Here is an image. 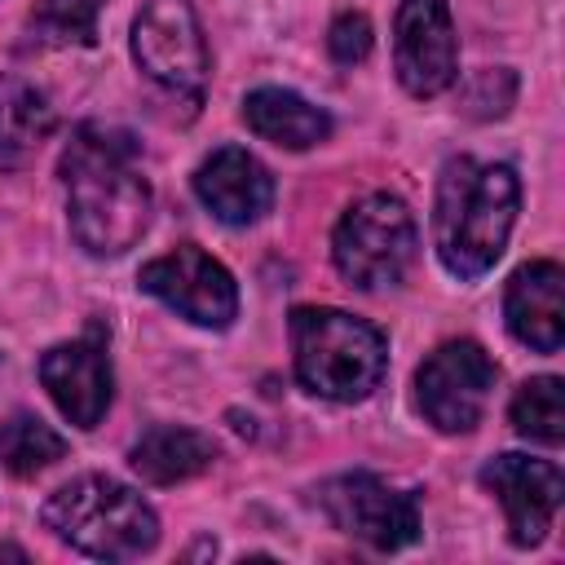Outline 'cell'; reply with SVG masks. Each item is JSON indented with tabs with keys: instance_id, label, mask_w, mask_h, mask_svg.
Returning a JSON list of instances; mask_svg holds the SVG:
<instances>
[{
	"instance_id": "cell-1",
	"label": "cell",
	"mask_w": 565,
	"mask_h": 565,
	"mask_svg": "<svg viewBox=\"0 0 565 565\" xmlns=\"http://www.w3.org/2000/svg\"><path fill=\"white\" fill-rule=\"evenodd\" d=\"M71 234L88 256H124L150 225V181L137 168L132 137L84 124L62 150Z\"/></svg>"
},
{
	"instance_id": "cell-2",
	"label": "cell",
	"mask_w": 565,
	"mask_h": 565,
	"mask_svg": "<svg viewBox=\"0 0 565 565\" xmlns=\"http://www.w3.org/2000/svg\"><path fill=\"white\" fill-rule=\"evenodd\" d=\"M521 181L508 163H477L468 154L450 159L437 177L433 203V247L455 278H481L508 247L516 225Z\"/></svg>"
},
{
	"instance_id": "cell-3",
	"label": "cell",
	"mask_w": 565,
	"mask_h": 565,
	"mask_svg": "<svg viewBox=\"0 0 565 565\" xmlns=\"http://www.w3.org/2000/svg\"><path fill=\"white\" fill-rule=\"evenodd\" d=\"M291 358H296V380L331 402H362L388 366V344L380 327L344 313V309H322L305 305L291 309Z\"/></svg>"
},
{
	"instance_id": "cell-4",
	"label": "cell",
	"mask_w": 565,
	"mask_h": 565,
	"mask_svg": "<svg viewBox=\"0 0 565 565\" xmlns=\"http://www.w3.org/2000/svg\"><path fill=\"white\" fill-rule=\"evenodd\" d=\"M44 530L97 561H132L154 547L159 516L154 508L124 481L88 472L66 481L44 503Z\"/></svg>"
},
{
	"instance_id": "cell-5",
	"label": "cell",
	"mask_w": 565,
	"mask_h": 565,
	"mask_svg": "<svg viewBox=\"0 0 565 565\" xmlns=\"http://www.w3.org/2000/svg\"><path fill=\"white\" fill-rule=\"evenodd\" d=\"M415 252H419L415 216L393 194L358 199L331 234L335 269L344 274L349 287H362V291L397 287L406 278V269L415 265Z\"/></svg>"
},
{
	"instance_id": "cell-6",
	"label": "cell",
	"mask_w": 565,
	"mask_h": 565,
	"mask_svg": "<svg viewBox=\"0 0 565 565\" xmlns=\"http://www.w3.org/2000/svg\"><path fill=\"white\" fill-rule=\"evenodd\" d=\"M132 57L154 84L199 102L207 84V44L190 0H146L132 22Z\"/></svg>"
},
{
	"instance_id": "cell-7",
	"label": "cell",
	"mask_w": 565,
	"mask_h": 565,
	"mask_svg": "<svg viewBox=\"0 0 565 565\" xmlns=\"http://www.w3.org/2000/svg\"><path fill=\"white\" fill-rule=\"evenodd\" d=\"M137 282H141V291H150L154 300H163L168 309L190 318L194 327L221 331L238 313V287H234L230 269L194 243H181V247L146 260Z\"/></svg>"
},
{
	"instance_id": "cell-8",
	"label": "cell",
	"mask_w": 565,
	"mask_h": 565,
	"mask_svg": "<svg viewBox=\"0 0 565 565\" xmlns=\"http://www.w3.org/2000/svg\"><path fill=\"white\" fill-rule=\"evenodd\" d=\"M494 362L481 344L472 340H450L433 349L415 375L419 388V411L437 433H468L477 428L490 388H494Z\"/></svg>"
},
{
	"instance_id": "cell-9",
	"label": "cell",
	"mask_w": 565,
	"mask_h": 565,
	"mask_svg": "<svg viewBox=\"0 0 565 565\" xmlns=\"http://www.w3.org/2000/svg\"><path fill=\"white\" fill-rule=\"evenodd\" d=\"M318 503L327 508L331 525L380 547V552H397L406 543L419 539V508H415V494L384 481V477H371V472H349V477H335L322 486Z\"/></svg>"
},
{
	"instance_id": "cell-10",
	"label": "cell",
	"mask_w": 565,
	"mask_h": 565,
	"mask_svg": "<svg viewBox=\"0 0 565 565\" xmlns=\"http://www.w3.org/2000/svg\"><path fill=\"white\" fill-rule=\"evenodd\" d=\"M397 79L411 97H437L459 75V44L446 0H402L393 26Z\"/></svg>"
},
{
	"instance_id": "cell-11",
	"label": "cell",
	"mask_w": 565,
	"mask_h": 565,
	"mask_svg": "<svg viewBox=\"0 0 565 565\" xmlns=\"http://www.w3.org/2000/svg\"><path fill=\"white\" fill-rule=\"evenodd\" d=\"M481 486L503 503L508 539L516 547L543 543L561 512V499H565L561 468L547 459H530V455H494L481 468Z\"/></svg>"
},
{
	"instance_id": "cell-12",
	"label": "cell",
	"mask_w": 565,
	"mask_h": 565,
	"mask_svg": "<svg viewBox=\"0 0 565 565\" xmlns=\"http://www.w3.org/2000/svg\"><path fill=\"white\" fill-rule=\"evenodd\" d=\"M40 380H44L53 406L75 428H97V419L110 406V362H106V344L97 335L53 344L40 358Z\"/></svg>"
},
{
	"instance_id": "cell-13",
	"label": "cell",
	"mask_w": 565,
	"mask_h": 565,
	"mask_svg": "<svg viewBox=\"0 0 565 565\" xmlns=\"http://www.w3.org/2000/svg\"><path fill=\"white\" fill-rule=\"evenodd\" d=\"M194 194L203 199V207L225 221V225H252L269 212L274 203V177L265 172V163L238 146H221L212 150L199 172H194Z\"/></svg>"
},
{
	"instance_id": "cell-14",
	"label": "cell",
	"mask_w": 565,
	"mask_h": 565,
	"mask_svg": "<svg viewBox=\"0 0 565 565\" xmlns=\"http://www.w3.org/2000/svg\"><path fill=\"white\" fill-rule=\"evenodd\" d=\"M508 331L534 353H556L565 344V269L556 260H530L508 278L503 291Z\"/></svg>"
},
{
	"instance_id": "cell-15",
	"label": "cell",
	"mask_w": 565,
	"mask_h": 565,
	"mask_svg": "<svg viewBox=\"0 0 565 565\" xmlns=\"http://www.w3.org/2000/svg\"><path fill=\"white\" fill-rule=\"evenodd\" d=\"M243 124L287 150H309L331 137V115L291 88H256L243 97Z\"/></svg>"
},
{
	"instance_id": "cell-16",
	"label": "cell",
	"mask_w": 565,
	"mask_h": 565,
	"mask_svg": "<svg viewBox=\"0 0 565 565\" xmlns=\"http://www.w3.org/2000/svg\"><path fill=\"white\" fill-rule=\"evenodd\" d=\"M128 459H132V468H137L141 481H150V486H177V481L199 477L216 459V446H212V437H203L194 428L159 424V428L141 433V441L132 446Z\"/></svg>"
},
{
	"instance_id": "cell-17",
	"label": "cell",
	"mask_w": 565,
	"mask_h": 565,
	"mask_svg": "<svg viewBox=\"0 0 565 565\" xmlns=\"http://www.w3.org/2000/svg\"><path fill=\"white\" fill-rule=\"evenodd\" d=\"M53 132L49 102L18 75L0 71V172L22 168Z\"/></svg>"
},
{
	"instance_id": "cell-18",
	"label": "cell",
	"mask_w": 565,
	"mask_h": 565,
	"mask_svg": "<svg viewBox=\"0 0 565 565\" xmlns=\"http://www.w3.org/2000/svg\"><path fill=\"white\" fill-rule=\"evenodd\" d=\"M66 455V441L57 428H49L40 415L31 411H13L0 424V463L18 477H35L49 463H57Z\"/></svg>"
},
{
	"instance_id": "cell-19",
	"label": "cell",
	"mask_w": 565,
	"mask_h": 565,
	"mask_svg": "<svg viewBox=\"0 0 565 565\" xmlns=\"http://www.w3.org/2000/svg\"><path fill=\"white\" fill-rule=\"evenodd\" d=\"M512 428L539 446H561L565 437V393L556 375H534L512 397Z\"/></svg>"
},
{
	"instance_id": "cell-20",
	"label": "cell",
	"mask_w": 565,
	"mask_h": 565,
	"mask_svg": "<svg viewBox=\"0 0 565 565\" xmlns=\"http://www.w3.org/2000/svg\"><path fill=\"white\" fill-rule=\"evenodd\" d=\"M102 4L106 0H40L31 26L49 44H93Z\"/></svg>"
},
{
	"instance_id": "cell-21",
	"label": "cell",
	"mask_w": 565,
	"mask_h": 565,
	"mask_svg": "<svg viewBox=\"0 0 565 565\" xmlns=\"http://www.w3.org/2000/svg\"><path fill=\"white\" fill-rule=\"evenodd\" d=\"M371 40H375V31H371V22L362 18V13H340L335 22H331V31H327V49H331V57L335 62H362L366 53H371Z\"/></svg>"
}]
</instances>
